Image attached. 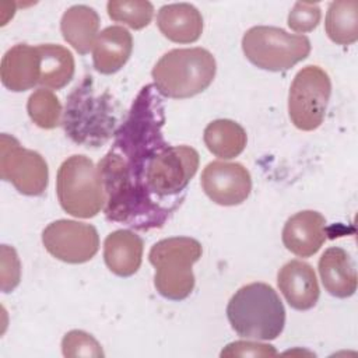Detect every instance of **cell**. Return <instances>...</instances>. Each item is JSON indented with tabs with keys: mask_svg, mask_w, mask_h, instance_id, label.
<instances>
[{
	"mask_svg": "<svg viewBox=\"0 0 358 358\" xmlns=\"http://www.w3.org/2000/svg\"><path fill=\"white\" fill-rule=\"evenodd\" d=\"M277 351L270 344H262L257 341H235L228 344L221 357H274Z\"/></svg>",
	"mask_w": 358,
	"mask_h": 358,
	"instance_id": "4316f807",
	"label": "cell"
},
{
	"mask_svg": "<svg viewBox=\"0 0 358 358\" xmlns=\"http://www.w3.org/2000/svg\"><path fill=\"white\" fill-rule=\"evenodd\" d=\"M217 63L203 48L172 49L152 67L155 90L173 99H185L203 92L214 80Z\"/></svg>",
	"mask_w": 358,
	"mask_h": 358,
	"instance_id": "3957f363",
	"label": "cell"
},
{
	"mask_svg": "<svg viewBox=\"0 0 358 358\" xmlns=\"http://www.w3.org/2000/svg\"><path fill=\"white\" fill-rule=\"evenodd\" d=\"M62 351L64 357H103L101 344L83 330H71L62 340Z\"/></svg>",
	"mask_w": 358,
	"mask_h": 358,
	"instance_id": "cb8c5ba5",
	"label": "cell"
},
{
	"mask_svg": "<svg viewBox=\"0 0 358 358\" xmlns=\"http://www.w3.org/2000/svg\"><path fill=\"white\" fill-rule=\"evenodd\" d=\"M331 94L329 74L319 66H306L296 73L289 87L288 113L294 126L316 130L324 119Z\"/></svg>",
	"mask_w": 358,
	"mask_h": 358,
	"instance_id": "52a82bcc",
	"label": "cell"
},
{
	"mask_svg": "<svg viewBox=\"0 0 358 358\" xmlns=\"http://www.w3.org/2000/svg\"><path fill=\"white\" fill-rule=\"evenodd\" d=\"M322 18L319 4L296 1L288 14V27L299 34L313 31Z\"/></svg>",
	"mask_w": 358,
	"mask_h": 358,
	"instance_id": "d4e9b609",
	"label": "cell"
},
{
	"mask_svg": "<svg viewBox=\"0 0 358 358\" xmlns=\"http://www.w3.org/2000/svg\"><path fill=\"white\" fill-rule=\"evenodd\" d=\"M133 50L131 34L120 25H112L98 34L92 49L94 67L101 74L119 71Z\"/></svg>",
	"mask_w": 358,
	"mask_h": 358,
	"instance_id": "e0dca14e",
	"label": "cell"
},
{
	"mask_svg": "<svg viewBox=\"0 0 358 358\" xmlns=\"http://www.w3.org/2000/svg\"><path fill=\"white\" fill-rule=\"evenodd\" d=\"M326 218L313 210L289 217L282 228V243L299 257L313 256L326 242Z\"/></svg>",
	"mask_w": 358,
	"mask_h": 358,
	"instance_id": "8fae6325",
	"label": "cell"
},
{
	"mask_svg": "<svg viewBox=\"0 0 358 358\" xmlns=\"http://www.w3.org/2000/svg\"><path fill=\"white\" fill-rule=\"evenodd\" d=\"M56 193L62 208L77 218L95 217L106 203L98 166L85 155H71L60 165Z\"/></svg>",
	"mask_w": 358,
	"mask_h": 358,
	"instance_id": "5b68a950",
	"label": "cell"
},
{
	"mask_svg": "<svg viewBox=\"0 0 358 358\" xmlns=\"http://www.w3.org/2000/svg\"><path fill=\"white\" fill-rule=\"evenodd\" d=\"M154 85H145L133 102L126 122L106 155L98 162L110 221L140 231L158 228L144 196V175L148 158L164 141V105Z\"/></svg>",
	"mask_w": 358,
	"mask_h": 358,
	"instance_id": "6da1fadb",
	"label": "cell"
},
{
	"mask_svg": "<svg viewBox=\"0 0 358 358\" xmlns=\"http://www.w3.org/2000/svg\"><path fill=\"white\" fill-rule=\"evenodd\" d=\"M0 175L27 196H41L49 180L45 158L34 150L24 148L17 138L6 133L0 136Z\"/></svg>",
	"mask_w": 358,
	"mask_h": 358,
	"instance_id": "ba28073f",
	"label": "cell"
},
{
	"mask_svg": "<svg viewBox=\"0 0 358 358\" xmlns=\"http://www.w3.org/2000/svg\"><path fill=\"white\" fill-rule=\"evenodd\" d=\"M99 15L88 6L77 4L67 8L60 21V31L64 41L80 55H87L94 49L98 38Z\"/></svg>",
	"mask_w": 358,
	"mask_h": 358,
	"instance_id": "ac0fdd59",
	"label": "cell"
},
{
	"mask_svg": "<svg viewBox=\"0 0 358 358\" xmlns=\"http://www.w3.org/2000/svg\"><path fill=\"white\" fill-rule=\"evenodd\" d=\"M0 77L6 88L21 92L34 88L41 80V56L38 46L18 43L8 49L0 64Z\"/></svg>",
	"mask_w": 358,
	"mask_h": 358,
	"instance_id": "4fadbf2b",
	"label": "cell"
},
{
	"mask_svg": "<svg viewBox=\"0 0 358 358\" xmlns=\"http://www.w3.org/2000/svg\"><path fill=\"white\" fill-rule=\"evenodd\" d=\"M242 50L259 69L285 71L308 57L310 41L305 35L288 34L277 27L257 25L245 32Z\"/></svg>",
	"mask_w": 358,
	"mask_h": 358,
	"instance_id": "8992f818",
	"label": "cell"
},
{
	"mask_svg": "<svg viewBox=\"0 0 358 358\" xmlns=\"http://www.w3.org/2000/svg\"><path fill=\"white\" fill-rule=\"evenodd\" d=\"M31 120L41 129H55L60 124L62 105L59 98L48 88H38L31 94L27 103Z\"/></svg>",
	"mask_w": 358,
	"mask_h": 358,
	"instance_id": "7402d4cb",
	"label": "cell"
},
{
	"mask_svg": "<svg viewBox=\"0 0 358 358\" xmlns=\"http://www.w3.org/2000/svg\"><path fill=\"white\" fill-rule=\"evenodd\" d=\"M203 140L210 152L222 159L238 157L246 147V131L231 119H217L204 129Z\"/></svg>",
	"mask_w": 358,
	"mask_h": 358,
	"instance_id": "d6986e66",
	"label": "cell"
},
{
	"mask_svg": "<svg viewBox=\"0 0 358 358\" xmlns=\"http://www.w3.org/2000/svg\"><path fill=\"white\" fill-rule=\"evenodd\" d=\"M143 250V239L130 229L113 231L103 242L105 263L119 277H130L140 268Z\"/></svg>",
	"mask_w": 358,
	"mask_h": 358,
	"instance_id": "5bb4252c",
	"label": "cell"
},
{
	"mask_svg": "<svg viewBox=\"0 0 358 358\" xmlns=\"http://www.w3.org/2000/svg\"><path fill=\"white\" fill-rule=\"evenodd\" d=\"M277 284L289 306L296 310L313 308L320 295L313 267L302 260L285 263L278 271Z\"/></svg>",
	"mask_w": 358,
	"mask_h": 358,
	"instance_id": "7c38bea8",
	"label": "cell"
},
{
	"mask_svg": "<svg viewBox=\"0 0 358 358\" xmlns=\"http://www.w3.org/2000/svg\"><path fill=\"white\" fill-rule=\"evenodd\" d=\"M227 317L241 337L274 340L284 329L285 309L273 287L252 282L232 295L227 305Z\"/></svg>",
	"mask_w": 358,
	"mask_h": 358,
	"instance_id": "7a4b0ae2",
	"label": "cell"
},
{
	"mask_svg": "<svg viewBox=\"0 0 358 358\" xmlns=\"http://www.w3.org/2000/svg\"><path fill=\"white\" fill-rule=\"evenodd\" d=\"M324 29L337 45H351L358 39V1L337 0L330 3Z\"/></svg>",
	"mask_w": 358,
	"mask_h": 358,
	"instance_id": "44dd1931",
	"label": "cell"
},
{
	"mask_svg": "<svg viewBox=\"0 0 358 358\" xmlns=\"http://www.w3.org/2000/svg\"><path fill=\"white\" fill-rule=\"evenodd\" d=\"M204 193L220 206H236L243 203L252 190L249 171L239 162L214 161L201 173Z\"/></svg>",
	"mask_w": 358,
	"mask_h": 358,
	"instance_id": "30bf717a",
	"label": "cell"
},
{
	"mask_svg": "<svg viewBox=\"0 0 358 358\" xmlns=\"http://www.w3.org/2000/svg\"><path fill=\"white\" fill-rule=\"evenodd\" d=\"M157 25L161 34L176 43L196 42L203 32V17L189 3L165 4L158 10Z\"/></svg>",
	"mask_w": 358,
	"mask_h": 358,
	"instance_id": "2e32d148",
	"label": "cell"
},
{
	"mask_svg": "<svg viewBox=\"0 0 358 358\" xmlns=\"http://www.w3.org/2000/svg\"><path fill=\"white\" fill-rule=\"evenodd\" d=\"M21 266L17 252L7 246H1V289L3 292L13 291L20 282Z\"/></svg>",
	"mask_w": 358,
	"mask_h": 358,
	"instance_id": "484cf974",
	"label": "cell"
},
{
	"mask_svg": "<svg viewBox=\"0 0 358 358\" xmlns=\"http://www.w3.org/2000/svg\"><path fill=\"white\" fill-rule=\"evenodd\" d=\"M319 274L324 289L336 298H348L357 291V271L350 255L338 246L324 250L319 259Z\"/></svg>",
	"mask_w": 358,
	"mask_h": 358,
	"instance_id": "9a60e30c",
	"label": "cell"
},
{
	"mask_svg": "<svg viewBox=\"0 0 358 358\" xmlns=\"http://www.w3.org/2000/svg\"><path fill=\"white\" fill-rule=\"evenodd\" d=\"M106 10L113 21L123 22L133 29L147 27L154 15L152 4L141 0H110L106 4Z\"/></svg>",
	"mask_w": 358,
	"mask_h": 358,
	"instance_id": "603a6c76",
	"label": "cell"
},
{
	"mask_svg": "<svg viewBox=\"0 0 358 358\" xmlns=\"http://www.w3.org/2000/svg\"><path fill=\"white\" fill-rule=\"evenodd\" d=\"M201 253L200 242L189 236L158 241L148 253V260L155 267L154 285L158 294L171 301L187 298L194 288L192 267Z\"/></svg>",
	"mask_w": 358,
	"mask_h": 358,
	"instance_id": "277c9868",
	"label": "cell"
},
{
	"mask_svg": "<svg viewBox=\"0 0 358 358\" xmlns=\"http://www.w3.org/2000/svg\"><path fill=\"white\" fill-rule=\"evenodd\" d=\"M38 50L41 56L39 85L48 90L66 87L74 76V57L71 52L53 43L39 45Z\"/></svg>",
	"mask_w": 358,
	"mask_h": 358,
	"instance_id": "ffe728a7",
	"label": "cell"
},
{
	"mask_svg": "<svg viewBox=\"0 0 358 358\" xmlns=\"http://www.w3.org/2000/svg\"><path fill=\"white\" fill-rule=\"evenodd\" d=\"M45 249L56 259L80 264L91 260L99 249V236L94 225L74 220H57L42 232Z\"/></svg>",
	"mask_w": 358,
	"mask_h": 358,
	"instance_id": "9c48e42d",
	"label": "cell"
}]
</instances>
